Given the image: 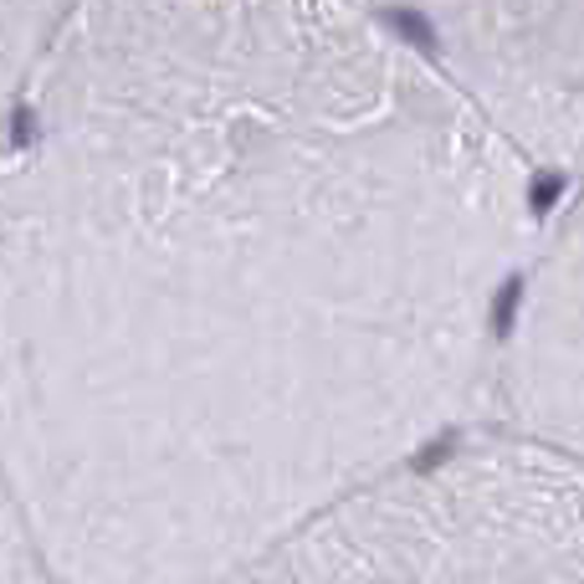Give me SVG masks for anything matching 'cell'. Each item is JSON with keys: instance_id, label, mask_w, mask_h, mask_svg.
Masks as SVG:
<instances>
[{"instance_id": "obj_1", "label": "cell", "mask_w": 584, "mask_h": 584, "mask_svg": "<svg viewBox=\"0 0 584 584\" xmlns=\"http://www.w3.org/2000/svg\"><path fill=\"white\" fill-rule=\"evenodd\" d=\"M231 584H584V482L456 472L369 502Z\"/></svg>"}, {"instance_id": "obj_2", "label": "cell", "mask_w": 584, "mask_h": 584, "mask_svg": "<svg viewBox=\"0 0 584 584\" xmlns=\"http://www.w3.org/2000/svg\"><path fill=\"white\" fill-rule=\"evenodd\" d=\"M0 584H36L32 569H26V553H21L16 534H11V523L0 513Z\"/></svg>"}]
</instances>
